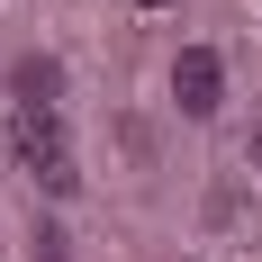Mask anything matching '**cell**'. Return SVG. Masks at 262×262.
I'll list each match as a JSON object with an SVG mask.
<instances>
[{"mask_svg": "<svg viewBox=\"0 0 262 262\" xmlns=\"http://www.w3.org/2000/svg\"><path fill=\"white\" fill-rule=\"evenodd\" d=\"M9 154H18L27 172L63 163V108H54V100H18V108H9Z\"/></svg>", "mask_w": 262, "mask_h": 262, "instance_id": "6da1fadb", "label": "cell"}, {"mask_svg": "<svg viewBox=\"0 0 262 262\" xmlns=\"http://www.w3.org/2000/svg\"><path fill=\"white\" fill-rule=\"evenodd\" d=\"M172 100H181V118H217V100H226V63H217L208 46H181V63H172Z\"/></svg>", "mask_w": 262, "mask_h": 262, "instance_id": "7a4b0ae2", "label": "cell"}, {"mask_svg": "<svg viewBox=\"0 0 262 262\" xmlns=\"http://www.w3.org/2000/svg\"><path fill=\"white\" fill-rule=\"evenodd\" d=\"M9 91H18V100H54V91H63V63H54V54H18V63H9Z\"/></svg>", "mask_w": 262, "mask_h": 262, "instance_id": "3957f363", "label": "cell"}, {"mask_svg": "<svg viewBox=\"0 0 262 262\" xmlns=\"http://www.w3.org/2000/svg\"><path fill=\"white\" fill-rule=\"evenodd\" d=\"M36 181H46V199H73V190H81V163L63 154V163H46V172H36Z\"/></svg>", "mask_w": 262, "mask_h": 262, "instance_id": "277c9868", "label": "cell"}, {"mask_svg": "<svg viewBox=\"0 0 262 262\" xmlns=\"http://www.w3.org/2000/svg\"><path fill=\"white\" fill-rule=\"evenodd\" d=\"M27 262H73V244H63V235H54V226H46V235H36V253H27Z\"/></svg>", "mask_w": 262, "mask_h": 262, "instance_id": "5b68a950", "label": "cell"}, {"mask_svg": "<svg viewBox=\"0 0 262 262\" xmlns=\"http://www.w3.org/2000/svg\"><path fill=\"white\" fill-rule=\"evenodd\" d=\"M244 163H253V172H262V118H253V145H244Z\"/></svg>", "mask_w": 262, "mask_h": 262, "instance_id": "8992f818", "label": "cell"}, {"mask_svg": "<svg viewBox=\"0 0 262 262\" xmlns=\"http://www.w3.org/2000/svg\"><path fill=\"white\" fill-rule=\"evenodd\" d=\"M145 9H154V0H145Z\"/></svg>", "mask_w": 262, "mask_h": 262, "instance_id": "52a82bcc", "label": "cell"}]
</instances>
